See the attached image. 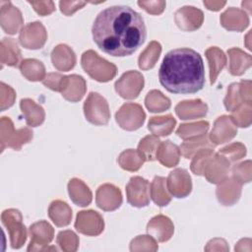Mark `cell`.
Here are the masks:
<instances>
[{
    "mask_svg": "<svg viewBox=\"0 0 252 252\" xmlns=\"http://www.w3.org/2000/svg\"><path fill=\"white\" fill-rule=\"evenodd\" d=\"M93 38L97 47L112 56H128L146 40L147 29L142 16L129 6L107 7L96 16Z\"/></svg>",
    "mask_w": 252,
    "mask_h": 252,
    "instance_id": "6da1fadb",
    "label": "cell"
},
{
    "mask_svg": "<svg viewBox=\"0 0 252 252\" xmlns=\"http://www.w3.org/2000/svg\"><path fill=\"white\" fill-rule=\"evenodd\" d=\"M160 85L172 94H195L205 85L202 56L187 47L167 52L158 71Z\"/></svg>",
    "mask_w": 252,
    "mask_h": 252,
    "instance_id": "7a4b0ae2",
    "label": "cell"
},
{
    "mask_svg": "<svg viewBox=\"0 0 252 252\" xmlns=\"http://www.w3.org/2000/svg\"><path fill=\"white\" fill-rule=\"evenodd\" d=\"M82 67L93 79L98 82H108L116 75V66L99 57L93 50H88L82 55Z\"/></svg>",
    "mask_w": 252,
    "mask_h": 252,
    "instance_id": "3957f363",
    "label": "cell"
},
{
    "mask_svg": "<svg viewBox=\"0 0 252 252\" xmlns=\"http://www.w3.org/2000/svg\"><path fill=\"white\" fill-rule=\"evenodd\" d=\"M87 120L94 125H106L110 118L107 101L97 93H90L84 103Z\"/></svg>",
    "mask_w": 252,
    "mask_h": 252,
    "instance_id": "277c9868",
    "label": "cell"
},
{
    "mask_svg": "<svg viewBox=\"0 0 252 252\" xmlns=\"http://www.w3.org/2000/svg\"><path fill=\"white\" fill-rule=\"evenodd\" d=\"M32 139V132L24 128L15 130L14 125L9 117H2L1 119V152L5 147L13 148L19 151L22 145L29 143Z\"/></svg>",
    "mask_w": 252,
    "mask_h": 252,
    "instance_id": "5b68a950",
    "label": "cell"
},
{
    "mask_svg": "<svg viewBox=\"0 0 252 252\" xmlns=\"http://www.w3.org/2000/svg\"><path fill=\"white\" fill-rule=\"evenodd\" d=\"M1 220L9 231L12 248L18 249L22 247L27 239V230L22 222L23 217L21 213L15 209L6 210L2 213Z\"/></svg>",
    "mask_w": 252,
    "mask_h": 252,
    "instance_id": "8992f818",
    "label": "cell"
},
{
    "mask_svg": "<svg viewBox=\"0 0 252 252\" xmlns=\"http://www.w3.org/2000/svg\"><path fill=\"white\" fill-rule=\"evenodd\" d=\"M146 118V114L140 104L127 102L123 104L115 114L116 122L127 131L139 129Z\"/></svg>",
    "mask_w": 252,
    "mask_h": 252,
    "instance_id": "52a82bcc",
    "label": "cell"
},
{
    "mask_svg": "<svg viewBox=\"0 0 252 252\" xmlns=\"http://www.w3.org/2000/svg\"><path fill=\"white\" fill-rule=\"evenodd\" d=\"M150 188L148 180L141 176H133L126 185V194L128 203L137 208H143L150 203Z\"/></svg>",
    "mask_w": 252,
    "mask_h": 252,
    "instance_id": "ba28073f",
    "label": "cell"
},
{
    "mask_svg": "<svg viewBox=\"0 0 252 252\" xmlns=\"http://www.w3.org/2000/svg\"><path fill=\"white\" fill-rule=\"evenodd\" d=\"M31 242L28 247V251H40V250H56L55 247L46 248L51 240L53 239L54 229L45 220L37 221L31 225Z\"/></svg>",
    "mask_w": 252,
    "mask_h": 252,
    "instance_id": "9c48e42d",
    "label": "cell"
},
{
    "mask_svg": "<svg viewBox=\"0 0 252 252\" xmlns=\"http://www.w3.org/2000/svg\"><path fill=\"white\" fill-rule=\"evenodd\" d=\"M144 87V77L137 71H128L115 83L116 93L123 98H136Z\"/></svg>",
    "mask_w": 252,
    "mask_h": 252,
    "instance_id": "30bf717a",
    "label": "cell"
},
{
    "mask_svg": "<svg viewBox=\"0 0 252 252\" xmlns=\"http://www.w3.org/2000/svg\"><path fill=\"white\" fill-rule=\"evenodd\" d=\"M104 222L102 217L95 211H82L77 215L75 228L86 235L95 236L102 232Z\"/></svg>",
    "mask_w": 252,
    "mask_h": 252,
    "instance_id": "8fae6325",
    "label": "cell"
},
{
    "mask_svg": "<svg viewBox=\"0 0 252 252\" xmlns=\"http://www.w3.org/2000/svg\"><path fill=\"white\" fill-rule=\"evenodd\" d=\"M19 39L21 44L26 48L38 49L44 45L47 39V33L41 23H30L22 29Z\"/></svg>",
    "mask_w": 252,
    "mask_h": 252,
    "instance_id": "7c38bea8",
    "label": "cell"
},
{
    "mask_svg": "<svg viewBox=\"0 0 252 252\" xmlns=\"http://www.w3.org/2000/svg\"><path fill=\"white\" fill-rule=\"evenodd\" d=\"M166 188L176 198H185L191 193L192 182L188 171L184 168L172 170L166 179Z\"/></svg>",
    "mask_w": 252,
    "mask_h": 252,
    "instance_id": "4fadbf2b",
    "label": "cell"
},
{
    "mask_svg": "<svg viewBox=\"0 0 252 252\" xmlns=\"http://www.w3.org/2000/svg\"><path fill=\"white\" fill-rule=\"evenodd\" d=\"M229 162L220 155L214 154L208 158L203 167V172L209 182L214 184L220 183L229 171Z\"/></svg>",
    "mask_w": 252,
    "mask_h": 252,
    "instance_id": "5bb4252c",
    "label": "cell"
},
{
    "mask_svg": "<svg viewBox=\"0 0 252 252\" xmlns=\"http://www.w3.org/2000/svg\"><path fill=\"white\" fill-rule=\"evenodd\" d=\"M246 101H251V82L247 80L231 84L227 89V94L224 98L225 108L228 111H233Z\"/></svg>",
    "mask_w": 252,
    "mask_h": 252,
    "instance_id": "9a60e30c",
    "label": "cell"
},
{
    "mask_svg": "<svg viewBox=\"0 0 252 252\" xmlns=\"http://www.w3.org/2000/svg\"><path fill=\"white\" fill-rule=\"evenodd\" d=\"M174 20L179 29L192 32L202 26L204 15L201 10L193 6H184L175 12Z\"/></svg>",
    "mask_w": 252,
    "mask_h": 252,
    "instance_id": "2e32d148",
    "label": "cell"
},
{
    "mask_svg": "<svg viewBox=\"0 0 252 252\" xmlns=\"http://www.w3.org/2000/svg\"><path fill=\"white\" fill-rule=\"evenodd\" d=\"M96 205L103 211H114L122 204V195L119 188L112 184L100 185L96 190Z\"/></svg>",
    "mask_w": 252,
    "mask_h": 252,
    "instance_id": "e0dca14e",
    "label": "cell"
},
{
    "mask_svg": "<svg viewBox=\"0 0 252 252\" xmlns=\"http://www.w3.org/2000/svg\"><path fill=\"white\" fill-rule=\"evenodd\" d=\"M236 133V125L231 117L222 115L215 121L214 128L210 134V139L215 145H219L230 141Z\"/></svg>",
    "mask_w": 252,
    "mask_h": 252,
    "instance_id": "ac0fdd59",
    "label": "cell"
},
{
    "mask_svg": "<svg viewBox=\"0 0 252 252\" xmlns=\"http://www.w3.org/2000/svg\"><path fill=\"white\" fill-rule=\"evenodd\" d=\"M0 22L5 32L15 34L23 25L22 14L11 2H1Z\"/></svg>",
    "mask_w": 252,
    "mask_h": 252,
    "instance_id": "d6986e66",
    "label": "cell"
},
{
    "mask_svg": "<svg viewBox=\"0 0 252 252\" xmlns=\"http://www.w3.org/2000/svg\"><path fill=\"white\" fill-rule=\"evenodd\" d=\"M173 231L174 226L172 221L162 215L153 218L147 225V232L159 242L167 241L173 234Z\"/></svg>",
    "mask_w": 252,
    "mask_h": 252,
    "instance_id": "ffe728a7",
    "label": "cell"
},
{
    "mask_svg": "<svg viewBox=\"0 0 252 252\" xmlns=\"http://www.w3.org/2000/svg\"><path fill=\"white\" fill-rule=\"evenodd\" d=\"M241 194V184L234 178H224L217 188V197L223 206H231L236 203Z\"/></svg>",
    "mask_w": 252,
    "mask_h": 252,
    "instance_id": "44dd1931",
    "label": "cell"
},
{
    "mask_svg": "<svg viewBox=\"0 0 252 252\" xmlns=\"http://www.w3.org/2000/svg\"><path fill=\"white\" fill-rule=\"evenodd\" d=\"M220 24L228 31L242 32L249 24V17L245 11L238 8H228L220 15Z\"/></svg>",
    "mask_w": 252,
    "mask_h": 252,
    "instance_id": "7402d4cb",
    "label": "cell"
},
{
    "mask_svg": "<svg viewBox=\"0 0 252 252\" xmlns=\"http://www.w3.org/2000/svg\"><path fill=\"white\" fill-rule=\"evenodd\" d=\"M51 60L57 70L69 71L76 64V55L68 45L59 44L52 50Z\"/></svg>",
    "mask_w": 252,
    "mask_h": 252,
    "instance_id": "603a6c76",
    "label": "cell"
},
{
    "mask_svg": "<svg viewBox=\"0 0 252 252\" xmlns=\"http://www.w3.org/2000/svg\"><path fill=\"white\" fill-rule=\"evenodd\" d=\"M208 106L201 99L184 100L175 106V112L180 119H193L203 117L207 114Z\"/></svg>",
    "mask_w": 252,
    "mask_h": 252,
    "instance_id": "cb8c5ba5",
    "label": "cell"
},
{
    "mask_svg": "<svg viewBox=\"0 0 252 252\" xmlns=\"http://www.w3.org/2000/svg\"><path fill=\"white\" fill-rule=\"evenodd\" d=\"M227 54L229 56L228 71L231 75L240 76L251 66V56L241 49L236 47L230 48L227 50Z\"/></svg>",
    "mask_w": 252,
    "mask_h": 252,
    "instance_id": "d4e9b609",
    "label": "cell"
},
{
    "mask_svg": "<svg viewBox=\"0 0 252 252\" xmlns=\"http://www.w3.org/2000/svg\"><path fill=\"white\" fill-rule=\"evenodd\" d=\"M68 192L71 200L81 207H86L91 204L93 195L90 188L78 178H73L68 183Z\"/></svg>",
    "mask_w": 252,
    "mask_h": 252,
    "instance_id": "484cf974",
    "label": "cell"
},
{
    "mask_svg": "<svg viewBox=\"0 0 252 252\" xmlns=\"http://www.w3.org/2000/svg\"><path fill=\"white\" fill-rule=\"evenodd\" d=\"M86 93V81L83 77L78 75L68 76L66 86L61 93L62 96L72 102L82 99Z\"/></svg>",
    "mask_w": 252,
    "mask_h": 252,
    "instance_id": "4316f807",
    "label": "cell"
},
{
    "mask_svg": "<svg viewBox=\"0 0 252 252\" xmlns=\"http://www.w3.org/2000/svg\"><path fill=\"white\" fill-rule=\"evenodd\" d=\"M180 155V150L175 144L171 143L170 141H164L159 144L157 150L156 158L158 159L159 162L164 166L172 167L177 165Z\"/></svg>",
    "mask_w": 252,
    "mask_h": 252,
    "instance_id": "83f0119b",
    "label": "cell"
},
{
    "mask_svg": "<svg viewBox=\"0 0 252 252\" xmlns=\"http://www.w3.org/2000/svg\"><path fill=\"white\" fill-rule=\"evenodd\" d=\"M20 106L22 109V112L25 115L27 124L32 127H36L44 121L45 113L43 108L36 104L33 100L30 98L22 99L20 102Z\"/></svg>",
    "mask_w": 252,
    "mask_h": 252,
    "instance_id": "f1b7e54d",
    "label": "cell"
},
{
    "mask_svg": "<svg viewBox=\"0 0 252 252\" xmlns=\"http://www.w3.org/2000/svg\"><path fill=\"white\" fill-rule=\"evenodd\" d=\"M48 216L57 226L68 225L72 218V210L67 203L56 200L53 201L48 208Z\"/></svg>",
    "mask_w": 252,
    "mask_h": 252,
    "instance_id": "f546056e",
    "label": "cell"
},
{
    "mask_svg": "<svg viewBox=\"0 0 252 252\" xmlns=\"http://www.w3.org/2000/svg\"><path fill=\"white\" fill-rule=\"evenodd\" d=\"M205 54L209 61L210 80L211 84L213 85L216 82L218 75L220 74V72H221V70L226 64V56L224 55L222 50H220L217 46L208 48Z\"/></svg>",
    "mask_w": 252,
    "mask_h": 252,
    "instance_id": "4dcf8cb0",
    "label": "cell"
},
{
    "mask_svg": "<svg viewBox=\"0 0 252 252\" xmlns=\"http://www.w3.org/2000/svg\"><path fill=\"white\" fill-rule=\"evenodd\" d=\"M176 124V120L171 114L165 116H155L149 121V130L156 136H167L169 135Z\"/></svg>",
    "mask_w": 252,
    "mask_h": 252,
    "instance_id": "1f68e13d",
    "label": "cell"
},
{
    "mask_svg": "<svg viewBox=\"0 0 252 252\" xmlns=\"http://www.w3.org/2000/svg\"><path fill=\"white\" fill-rule=\"evenodd\" d=\"M166 189V179L161 176H155L151 183L150 194L155 204L159 207L166 206L171 201V196L168 194Z\"/></svg>",
    "mask_w": 252,
    "mask_h": 252,
    "instance_id": "d6a6232c",
    "label": "cell"
},
{
    "mask_svg": "<svg viewBox=\"0 0 252 252\" xmlns=\"http://www.w3.org/2000/svg\"><path fill=\"white\" fill-rule=\"evenodd\" d=\"M117 161L123 169L129 171H136L146 161V158L139 150L136 151L129 149L120 154Z\"/></svg>",
    "mask_w": 252,
    "mask_h": 252,
    "instance_id": "836d02e7",
    "label": "cell"
},
{
    "mask_svg": "<svg viewBox=\"0 0 252 252\" xmlns=\"http://www.w3.org/2000/svg\"><path fill=\"white\" fill-rule=\"evenodd\" d=\"M21 51L13 38L4 37L1 41V62L9 66H18Z\"/></svg>",
    "mask_w": 252,
    "mask_h": 252,
    "instance_id": "e575fe53",
    "label": "cell"
},
{
    "mask_svg": "<svg viewBox=\"0 0 252 252\" xmlns=\"http://www.w3.org/2000/svg\"><path fill=\"white\" fill-rule=\"evenodd\" d=\"M20 70L29 81H42L45 78L43 64L36 59H25L20 64Z\"/></svg>",
    "mask_w": 252,
    "mask_h": 252,
    "instance_id": "d590c367",
    "label": "cell"
},
{
    "mask_svg": "<svg viewBox=\"0 0 252 252\" xmlns=\"http://www.w3.org/2000/svg\"><path fill=\"white\" fill-rule=\"evenodd\" d=\"M161 46L158 41H152L139 56V67L143 70L153 68L159 57Z\"/></svg>",
    "mask_w": 252,
    "mask_h": 252,
    "instance_id": "8d00e7d4",
    "label": "cell"
},
{
    "mask_svg": "<svg viewBox=\"0 0 252 252\" xmlns=\"http://www.w3.org/2000/svg\"><path fill=\"white\" fill-rule=\"evenodd\" d=\"M205 148H210V149L214 148V145L210 144L206 134L199 136V137L191 138L188 141L183 142V144L180 146V150H181L180 153L183 155L184 158H189L195 153H197L201 149H205Z\"/></svg>",
    "mask_w": 252,
    "mask_h": 252,
    "instance_id": "74e56055",
    "label": "cell"
},
{
    "mask_svg": "<svg viewBox=\"0 0 252 252\" xmlns=\"http://www.w3.org/2000/svg\"><path fill=\"white\" fill-rule=\"evenodd\" d=\"M145 103L147 108L152 112H161L170 107V100L159 91L154 90L148 93Z\"/></svg>",
    "mask_w": 252,
    "mask_h": 252,
    "instance_id": "f35d334b",
    "label": "cell"
},
{
    "mask_svg": "<svg viewBox=\"0 0 252 252\" xmlns=\"http://www.w3.org/2000/svg\"><path fill=\"white\" fill-rule=\"evenodd\" d=\"M209 129V122L207 121H199L196 123L190 124H181L180 127L177 129L176 134L186 140L195 137H199L205 135Z\"/></svg>",
    "mask_w": 252,
    "mask_h": 252,
    "instance_id": "ab89813d",
    "label": "cell"
},
{
    "mask_svg": "<svg viewBox=\"0 0 252 252\" xmlns=\"http://www.w3.org/2000/svg\"><path fill=\"white\" fill-rule=\"evenodd\" d=\"M160 144L159 139L156 135H149L142 139L139 143L138 150L145 156L146 160H155L157 150Z\"/></svg>",
    "mask_w": 252,
    "mask_h": 252,
    "instance_id": "60d3db41",
    "label": "cell"
},
{
    "mask_svg": "<svg viewBox=\"0 0 252 252\" xmlns=\"http://www.w3.org/2000/svg\"><path fill=\"white\" fill-rule=\"evenodd\" d=\"M230 115L236 126L248 127L251 124V101H246L236 107Z\"/></svg>",
    "mask_w": 252,
    "mask_h": 252,
    "instance_id": "b9f144b4",
    "label": "cell"
},
{
    "mask_svg": "<svg viewBox=\"0 0 252 252\" xmlns=\"http://www.w3.org/2000/svg\"><path fill=\"white\" fill-rule=\"evenodd\" d=\"M218 154L223 157L230 163L231 161H235L242 158L246 155V148L241 143H233L221 149Z\"/></svg>",
    "mask_w": 252,
    "mask_h": 252,
    "instance_id": "7bdbcfd3",
    "label": "cell"
},
{
    "mask_svg": "<svg viewBox=\"0 0 252 252\" xmlns=\"http://www.w3.org/2000/svg\"><path fill=\"white\" fill-rule=\"evenodd\" d=\"M56 241L64 251H76L79 245V238L71 230L60 231Z\"/></svg>",
    "mask_w": 252,
    "mask_h": 252,
    "instance_id": "ee69618b",
    "label": "cell"
},
{
    "mask_svg": "<svg viewBox=\"0 0 252 252\" xmlns=\"http://www.w3.org/2000/svg\"><path fill=\"white\" fill-rule=\"evenodd\" d=\"M214 150L210 148H205L201 149L195 154V157L193 158V160L191 162V170L197 174L201 175L203 172V167L206 161L208 160L209 158H211L214 155Z\"/></svg>",
    "mask_w": 252,
    "mask_h": 252,
    "instance_id": "f6af8a7d",
    "label": "cell"
},
{
    "mask_svg": "<svg viewBox=\"0 0 252 252\" xmlns=\"http://www.w3.org/2000/svg\"><path fill=\"white\" fill-rule=\"evenodd\" d=\"M67 79L68 76H63L58 73H49L42 80V84L52 91L62 93L66 86Z\"/></svg>",
    "mask_w": 252,
    "mask_h": 252,
    "instance_id": "bcb514c9",
    "label": "cell"
},
{
    "mask_svg": "<svg viewBox=\"0 0 252 252\" xmlns=\"http://www.w3.org/2000/svg\"><path fill=\"white\" fill-rule=\"evenodd\" d=\"M233 178L241 185L248 183L251 180V161L246 160L232 167Z\"/></svg>",
    "mask_w": 252,
    "mask_h": 252,
    "instance_id": "7dc6e473",
    "label": "cell"
},
{
    "mask_svg": "<svg viewBox=\"0 0 252 252\" xmlns=\"http://www.w3.org/2000/svg\"><path fill=\"white\" fill-rule=\"evenodd\" d=\"M138 5L153 15H158L162 13L165 8L164 1H139Z\"/></svg>",
    "mask_w": 252,
    "mask_h": 252,
    "instance_id": "c3c4849f",
    "label": "cell"
},
{
    "mask_svg": "<svg viewBox=\"0 0 252 252\" xmlns=\"http://www.w3.org/2000/svg\"><path fill=\"white\" fill-rule=\"evenodd\" d=\"M34 9V11L41 15V16H46L51 14L54 10V3L52 1H44V2H32V1H28Z\"/></svg>",
    "mask_w": 252,
    "mask_h": 252,
    "instance_id": "681fc988",
    "label": "cell"
},
{
    "mask_svg": "<svg viewBox=\"0 0 252 252\" xmlns=\"http://www.w3.org/2000/svg\"><path fill=\"white\" fill-rule=\"evenodd\" d=\"M87 3L86 2H81V1H60L59 6L60 10L63 14L66 16L72 15L74 12H76L78 9H81L83 6H85Z\"/></svg>",
    "mask_w": 252,
    "mask_h": 252,
    "instance_id": "f907efd6",
    "label": "cell"
},
{
    "mask_svg": "<svg viewBox=\"0 0 252 252\" xmlns=\"http://www.w3.org/2000/svg\"><path fill=\"white\" fill-rule=\"evenodd\" d=\"M204 3V5L209 9V10H213V11H219L220 9H221L224 5H225V3L226 2H220V1H218V2H215V1H204L203 2Z\"/></svg>",
    "mask_w": 252,
    "mask_h": 252,
    "instance_id": "816d5d0a",
    "label": "cell"
}]
</instances>
